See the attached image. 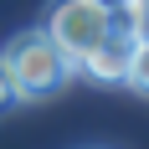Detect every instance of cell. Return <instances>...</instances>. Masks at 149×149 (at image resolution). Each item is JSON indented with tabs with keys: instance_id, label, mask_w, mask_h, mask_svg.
I'll return each mask as SVG.
<instances>
[{
	"instance_id": "obj_5",
	"label": "cell",
	"mask_w": 149,
	"mask_h": 149,
	"mask_svg": "<svg viewBox=\"0 0 149 149\" xmlns=\"http://www.w3.org/2000/svg\"><path fill=\"white\" fill-rule=\"evenodd\" d=\"M129 26L134 36H149V0H129Z\"/></svg>"
},
{
	"instance_id": "obj_2",
	"label": "cell",
	"mask_w": 149,
	"mask_h": 149,
	"mask_svg": "<svg viewBox=\"0 0 149 149\" xmlns=\"http://www.w3.org/2000/svg\"><path fill=\"white\" fill-rule=\"evenodd\" d=\"M113 26V5L108 0H57L52 5V21H46V36L72 57V67L88 57V46Z\"/></svg>"
},
{
	"instance_id": "obj_4",
	"label": "cell",
	"mask_w": 149,
	"mask_h": 149,
	"mask_svg": "<svg viewBox=\"0 0 149 149\" xmlns=\"http://www.w3.org/2000/svg\"><path fill=\"white\" fill-rule=\"evenodd\" d=\"M15 108H21V93H15L10 72H5V62H0V118H5V113H15Z\"/></svg>"
},
{
	"instance_id": "obj_1",
	"label": "cell",
	"mask_w": 149,
	"mask_h": 149,
	"mask_svg": "<svg viewBox=\"0 0 149 149\" xmlns=\"http://www.w3.org/2000/svg\"><path fill=\"white\" fill-rule=\"evenodd\" d=\"M0 62H5V72H10L21 103H41V98L62 93L67 77H72V57H67L46 31H21V36L0 52Z\"/></svg>"
},
{
	"instance_id": "obj_3",
	"label": "cell",
	"mask_w": 149,
	"mask_h": 149,
	"mask_svg": "<svg viewBox=\"0 0 149 149\" xmlns=\"http://www.w3.org/2000/svg\"><path fill=\"white\" fill-rule=\"evenodd\" d=\"M123 82L149 98V36H134V57H129V67H123Z\"/></svg>"
}]
</instances>
